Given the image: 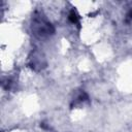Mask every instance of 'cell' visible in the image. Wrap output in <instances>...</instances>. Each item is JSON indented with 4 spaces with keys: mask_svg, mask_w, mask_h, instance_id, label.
I'll use <instances>...</instances> for the list:
<instances>
[{
    "mask_svg": "<svg viewBox=\"0 0 132 132\" xmlns=\"http://www.w3.org/2000/svg\"><path fill=\"white\" fill-rule=\"evenodd\" d=\"M68 19H69V21H70L71 23H73V24H76V23L78 22V19H79V16H78V14L76 13V11L72 9V10L69 12Z\"/></svg>",
    "mask_w": 132,
    "mask_h": 132,
    "instance_id": "6da1fadb",
    "label": "cell"
}]
</instances>
